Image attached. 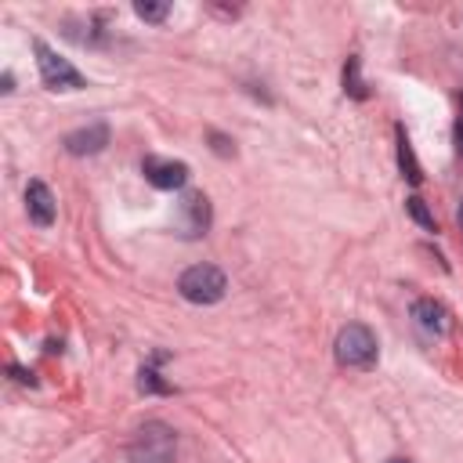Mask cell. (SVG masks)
Listing matches in <instances>:
<instances>
[{"instance_id": "19", "label": "cell", "mask_w": 463, "mask_h": 463, "mask_svg": "<svg viewBox=\"0 0 463 463\" xmlns=\"http://www.w3.org/2000/svg\"><path fill=\"white\" fill-rule=\"evenodd\" d=\"M459 228H463V206H459Z\"/></svg>"}, {"instance_id": "3", "label": "cell", "mask_w": 463, "mask_h": 463, "mask_svg": "<svg viewBox=\"0 0 463 463\" xmlns=\"http://www.w3.org/2000/svg\"><path fill=\"white\" fill-rule=\"evenodd\" d=\"M336 362L347 369H373L376 365V336L369 326L351 322L336 333Z\"/></svg>"}, {"instance_id": "17", "label": "cell", "mask_w": 463, "mask_h": 463, "mask_svg": "<svg viewBox=\"0 0 463 463\" xmlns=\"http://www.w3.org/2000/svg\"><path fill=\"white\" fill-rule=\"evenodd\" d=\"M0 90H4V94H11V90H14V80H11V72H4V87H0Z\"/></svg>"}, {"instance_id": "1", "label": "cell", "mask_w": 463, "mask_h": 463, "mask_svg": "<svg viewBox=\"0 0 463 463\" xmlns=\"http://www.w3.org/2000/svg\"><path fill=\"white\" fill-rule=\"evenodd\" d=\"M127 456H130V463H174V456H177L174 427H166L163 420L141 423L127 445Z\"/></svg>"}, {"instance_id": "14", "label": "cell", "mask_w": 463, "mask_h": 463, "mask_svg": "<svg viewBox=\"0 0 463 463\" xmlns=\"http://www.w3.org/2000/svg\"><path fill=\"white\" fill-rule=\"evenodd\" d=\"M134 14L145 22H163L170 14V4H134Z\"/></svg>"}, {"instance_id": "8", "label": "cell", "mask_w": 463, "mask_h": 463, "mask_svg": "<svg viewBox=\"0 0 463 463\" xmlns=\"http://www.w3.org/2000/svg\"><path fill=\"white\" fill-rule=\"evenodd\" d=\"M25 210H29V221L33 224H40V228H51L54 224L58 203H54V195H51V188L43 181H29L25 184Z\"/></svg>"}, {"instance_id": "9", "label": "cell", "mask_w": 463, "mask_h": 463, "mask_svg": "<svg viewBox=\"0 0 463 463\" xmlns=\"http://www.w3.org/2000/svg\"><path fill=\"white\" fill-rule=\"evenodd\" d=\"M177 210H181L177 221H181V232L184 235H203L210 228V203H206L203 192H188Z\"/></svg>"}, {"instance_id": "10", "label": "cell", "mask_w": 463, "mask_h": 463, "mask_svg": "<svg viewBox=\"0 0 463 463\" xmlns=\"http://www.w3.org/2000/svg\"><path fill=\"white\" fill-rule=\"evenodd\" d=\"M394 137H398V166H402V177H405L409 184H420V181H423V170H420V163H416V156H412V145H409V137H405V127H398Z\"/></svg>"}, {"instance_id": "5", "label": "cell", "mask_w": 463, "mask_h": 463, "mask_svg": "<svg viewBox=\"0 0 463 463\" xmlns=\"http://www.w3.org/2000/svg\"><path fill=\"white\" fill-rule=\"evenodd\" d=\"M141 174L152 188H163V192H174V188H184L188 181V163L181 159H159V156H145L141 159Z\"/></svg>"}, {"instance_id": "12", "label": "cell", "mask_w": 463, "mask_h": 463, "mask_svg": "<svg viewBox=\"0 0 463 463\" xmlns=\"http://www.w3.org/2000/svg\"><path fill=\"white\" fill-rule=\"evenodd\" d=\"M405 210H409V217L420 224V228H427V232H434V213L427 210V203L420 199V195H409L405 199Z\"/></svg>"}, {"instance_id": "4", "label": "cell", "mask_w": 463, "mask_h": 463, "mask_svg": "<svg viewBox=\"0 0 463 463\" xmlns=\"http://www.w3.org/2000/svg\"><path fill=\"white\" fill-rule=\"evenodd\" d=\"M33 51H36L40 76H43V83H47L51 90H80V87H87V80H83L61 54H54L43 40H33Z\"/></svg>"}, {"instance_id": "18", "label": "cell", "mask_w": 463, "mask_h": 463, "mask_svg": "<svg viewBox=\"0 0 463 463\" xmlns=\"http://www.w3.org/2000/svg\"><path fill=\"white\" fill-rule=\"evenodd\" d=\"M387 463H409V459H387Z\"/></svg>"}, {"instance_id": "7", "label": "cell", "mask_w": 463, "mask_h": 463, "mask_svg": "<svg viewBox=\"0 0 463 463\" xmlns=\"http://www.w3.org/2000/svg\"><path fill=\"white\" fill-rule=\"evenodd\" d=\"M109 145V123H87L72 134H65V152L69 156H94Z\"/></svg>"}, {"instance_id": "15", "label": "cell", "mask_w": 463, "mask_h": 463, "mask_svg": "<svg viewBox=\"0 0 463 463\" xmlns=\"http://www.w3.org/2000/svg\"><path fill=\"white\" fill-rule=\"evenodd\" d=\"M456 148L463 156V98H459V119H456Z\"/></svg>"}, {"instance_id": "11", "label": "cell", "mask_w": 463, "mask_h": 463, "mask_svg": "<svg viewBox=\"0 0 463 463\" xmlns=\"http://www.w3.org/2000/svg\"><path fill=\"white\" fill-rule=\"evenodd\" d=\"M137 391H141V394H170L174 387H170V383H163V380H159V373H156L152 365H145V369L137 373Z\"/></svg>"}, {"instance_id": "2", "label": "cell", "mask_w": 463, "mask_h": 463, "mask_svg": "<svg viewBox=\"0 0 463 463\" xmlns=\"http://www.w3.org/2000/svg\"><path fill=\"white\" fill-rule=\"evenodd\" d=\"M177 293L192 304H217L228 293V279L221 268L213 264H192L188 271H181L177 279Z\"/></svg>"}, {"instance_id": "6", "label": "cell", "mask_w": 463, "mask_h": 463, "mask_svg": "<svg viewBox=\"0 0 463 463\" xmlns=\"http://www.w3.org/2000/svg\"><path fill=\"white\" fill-rule=\"evenodd\" d=\"M412 318H416V326H420L423 333H430V336H445V333L452 329L449 307L438 304L434 297H420V300L412 304Z\"/></svg>"}, {"instance_id": "16", "label": "cell", "mask_w": 463, "mask_h": 463, "mask_svg": "<svg viewBox=\"0 0 463 463\" xmlns=\"http://www.w3.org/2000/svg\"><path fill=\"white\" fill-rule=\"evenodd\" d=\"M11 373H14V380H18V383H36V380H33V373H29V369H22V365H11Z\"/></svg>"}, {"instance_id": "13", "label": "cell", "mask_w": 463, "mask_h": 463, "mask_svg": "<svg viewBox=\"0 0 463 463\" xmlns=\"http://www.w3.org/2000/svg\"><path fill=\"white\" fill-rule=\"evenodd\" d=\"M344 90L351 98H365V83L358 76V58H347V65H344Z\"/></svg>"}]
</instances>
